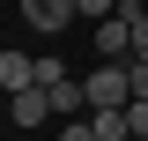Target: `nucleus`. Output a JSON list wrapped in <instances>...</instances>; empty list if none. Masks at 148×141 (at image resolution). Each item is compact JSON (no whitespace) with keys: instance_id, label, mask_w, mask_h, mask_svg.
Listing matches in <instances>:
<instances>
[{"instance_id":"1","label":"nucleus","mask_w":148,"mask_h":141,"mask_svg":"<svg viewBox=\"0 0 148 141\" xmlns=\"http://www.w3.org/2000/svg\"><path fill=\"white\" fill-rule=\"evenodd\" d=\"M82 104H89V111H126V104H133L126 59H119V67H96V74H82Z\"/></svg>"},{"instance_id":"2","label":"nucleus","mask_w":148,"mask_h":141,"mask_svg":"<svg viewBox=\"0 0 148 141\" xmlns=\"http://www.w3.org/2000/svg\"><path fill=\"white\" fill-rule=\"evenodd\" d=\"M22 22L52 37V30H67V22H74V0H22Z\"/></svg>"},{"instance_id":"3","label":"nucleus","mask_w":148,"mask_h":141,"mask_svg":"<svg viewBox=\"0 0 148 141\" xmlns=\"http://www.w3.org/2000/svg\"><path fill=\"white\" fill-rule=\"evenodd\" d=\"M22 89H37V59L0 52V97H22Z\"/></svg>"},{"instance_id":"4","label":"nucleus","mask_w":148,"mask_h":141,"mask_svg":"<svg viewBox=\"0 0 148 141\" xmlns=\"http://www.w3.org/2000/svg\"><path fill=\"white\" fill-rule=\"evenodd\" d=\"M96 52L119 67V52H133V22H119V15H111V22H96Z\"/></svg>"},{"instance_id":"5","label":"nucleus","mask_w":148,"mask_h":141,"mask_svg":"<svg viewBox=\"0 0 148 141\" xmlns=\"http://www.w3.org/2000/svg\"><path fill=\"white\" fill-rule=\"evenodd\" d=\"M8 119H15V126H37V119H52L45 89H22V97H8Z\"/></svg>"},{"instance_id":"6","label":"nucleus","mask_w":148,"mask_h":141,"mask_svg":"<svg viewBox=\"0 0 148 141\" xmlns=\"http://www.w3.org/2000/svg\"><path fill=\"white\" fill-rule=\"evenodd\" d=\"M45 104H52V119H74V111H82V82H74V74L52 82V89H45Z\"/></svg>"},{"instance_id":"7","label":"nucleus","mask_w":148,"mask_h":141,"mask_svg":"<svg viewBox=\"0 0 148 141\" xmlns=\"http://www.w3.org/2000/svg\"><path fill=\"white\" fill-rule=\"evenodd\" d=\"M74 15H82V22H111V15H119V0H74Z\"/></svg>"},{"instance_id":"8","label":"nucleus","mask_w":148,"mask_h":141,"mask_svg":"<svg viewBox=\"0 0 148 141\" xmlns=\"http://www.w3.org/2000/svg\"><path fill=\"white\" fill-rule=\"evenodd\" d=\"M126 82H133V104H148V59H126Z\"/></svg>"},{"instance_id":"9","label":"nucleus","mask_w":148,"mask_h":141,"mask_svg":"<svg viewBox=\"0 0 148 141\" xmlns=\"http://www.w3.org/2000/svg\"><path fill=\"white\" fill-rule=\"evenodd\" d=\"M59 141H96V126H89V119H67V126H59Z\"/></svg>"},{"instance_id":"10","label":"nucleus","mask_w":148,"mask_h":141,"mask_svg":"<svg viewBox=\"0 0 148 141\" xmlns=\"http://www.w3.org/2000/svg\"><path fill=\"white\" fill-rule=\"evenodd\" d=\"M126 126H133V141H148V104H126Z\"/></svg>"},{"instance_id":"11","label":"nucleus","mask_w":148,"mask_h":141,"mask_svg":"<svg viewBox=\"0 0 148 141\" xmlns=\"http://www.w3.org/2000/svg\"><path fill=\"white\" fill-rule=\"evenodd\" d=\"M133 59H148V15L133 22Z\"/></svg>"}]
</instances>
